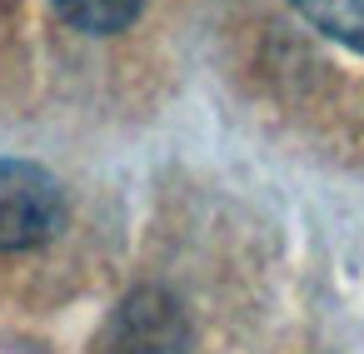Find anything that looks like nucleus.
Returning <instances> with one entry per match:
<instances>
[{
    "label": "nucleus",
    "instance_id": "nucleus-1",
    "mask_svg": "<svg viewBox=\"0 0 364 354\" xmlns=\"http://www.w3.org/2000/svg\"><path fill=\"white\" fill-rule=\"evenodd\" d=\"M65 225V195L50 170L0 160V250H36Z\"/></svg>",
    "mask_w": 364,
    "mask_h": 354
},
{
    "label": "nucleus",
    "instance_id": "nucleus-2",
    "mask_svg": "<svg viewBox=\"0 0 364 354\" xmlns=\"http://www.w3.org/2000/svg\"><path fill=\"white\" fill-rule=\"evenodd\" d=\"M185 349H190V319L180 299L155 284L130 289L100 334V354H185Z\"/></svg>",
    "mask_w": 364,
    "mask_h": 354
},
{
    "label": "nucleus",
    "instance_id": "nucleus-3",
    "mask_svg": "<svg viewBox=\"0 0 364 354\" xmlns=\"http://www.w3.org/2000/svg\"><path fill=\"white\" fill-rule=\"evenodd\" d=\"M294 6L314 31L364 55V0H294Z\"/></svg>",
    "mask_w": 364,
    "mask_h": 354
},
{
    "label": "nucleus",
    "instance_id": "nucleus-4",
    "mask_svg": "<svg viewBox=\"0 0 364 354\" xmlns=\"http://www.w3.org/2000/svg\"><path fill=\"white\" fill-rule=\"evenodd\" d=\"M145 0H55V11L65 26L85 31V36H115L140 16Z\"/></svg>",
    "mask_w": 364,
    "mask_h": 354
}]
</instances>
